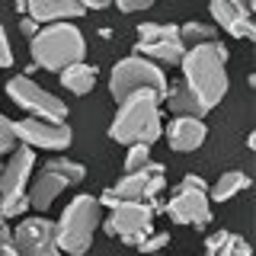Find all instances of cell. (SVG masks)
<instances>
[{
    "mask_svg": "<svg viewBox=\"0 0 256 256\" xmlns=\"http://www.w3.org/2000/svg\"><path fill=\"white\" fill-rule=\"evenodd\" d=\"M13 68V48H10V36H6V26L0 22V70Z\"/></svg>",
    "mask_w": 256,
    "mask_h": 256,
    "instance_id": "cell-27",
    "label": "cell"
},
{
    "mask_svg": "<svg viewBox=\"0 0 256 256\" xmlns=\"http://www.w3.org/2000/svg\"><path fill=\"white\" fill-rule=\"evenodd\" d=\"M29 52H32V64H36V68L61 74L64 68L84 61L86 38L74 22H45V26H38V32L29 38Z\"/></svg>",
    "mask_w": 256,
    "mask_h": 256,
    "instance_id": "cell-3",
    "label": "cell"
},
{
    "mask_svg": "<svg viewBox=\"0 0 256 256\" xmlns=\"http://www.w3.org/2000/svg\"><path fill=\"white\" fill-rule=\"evenodd\" d=\"M122 13H141V10H150L157 0H112Z\"/></svg>",
    "mask_w": 256,
    "mask_h": 256,
    "instance_id": "cell-28",
    "label": "cell"
},
{
    "mask_svg": "<svg viewBox=\"0 0 256 256\" xmlns=\"http://www.w3.org/2000/svg\"><path fill=\"white\" fill-rule=\"evenodd\" d=\"M45 170L61 173L68 182H84V180H86V166H84V164H77V160H68V157H54V160H48Z\"/></svg>",
    "mask_w": 256,
    "mask_h": 256,
    "instance_id": "cell-23",
    "label": "cell"
},
{
    "mask_svg": "<svg viewBox=\"0 0 256 256\" xmlns=\"http://www.w3.org/2000/svg\"><path fill=\"white\" fill-rule=\"evenodd\" d=\"M244 189H250V176L244 170H228L214 180V186L208 189V198H214V202H230V198L240 196Z\"/></svg>",
    "mask_w": 256,
    "mask_h": 256,
    "instance_id": "cell-20",
    "label": "cell"
},
{
    "mask_svg": "<svg viewBox=\"0 0 256 256\" xmlns=\"http://www.w3.org/2000/svg\"><path fill=\"white\" fill-rule=\"evenodd\" d=\"M32 170H36V150L26 144H16V150L0 166V205L29 196L26 182L32 180Z\"/></svg>",
    "mask_w": 256,
    "mask_h": 256,
    "instance_id": "cell-13",
    "label": "cell"
},
{
    "mask_svg": "<svg viewBox=\"0 0 256 256\" xmlns=\"http://www.w3.org/2000/svg\"><path fill=\"white\" fill-rule=\"evenodd\" d=\"M70 128L68 122H45V118L26 116L22 122H16V141L26 144L32 150H68L70 148Z\"/></svg>",
    "mask_w": 256,
    "mask_h": 256,
    "instance_id": "cell-12",
    "label": "cell"
},
{
    "mask_svg": "<svg viewBox=\"0 0 256 256\" xmlns=\"http://www.w3.org/2000/svg\"><path fill=\"white\" fill-rule=\"evenodd\" d=\"M164 100H166V106H170L173 116H192V118H202L205 112H208V109L202 106V102H198L196 96L189 93V86H186V84H176V86H170Z\"/></svg>",
    "mask_w": 256,
    "mask_h": 256,
    "instance_id": "cell-21",
    "label": "cell"
},
{
    "mask_svg": "<svg viewBox=\"0 0 256 256\" xmlns=\"http://www.w3.org/2000/svg\"><path fill=\"white\" fill-rule=\"evenodd\" d=\"M138 90H150L160 102H164L170 84H166V74L160 70V64L141 58V54H128V58H122L116 68H112L109 93H112L116 102H122L128 93H138Z\"/></svg>",
    "mask_w": 256,
    "mask_h": 256,
    "instance_id": "cell-6",
    "label": "cell"
},
{
    "mask_svg": "<svg viewBox=\"0 0 256 256\" xmlns=\"http://www.w3.org/2000/svg\"><path fill=\"white\" fill-rule=\"evenodd\" d=\"M205 256H250V244L230 230H214L205 237Z\"/></svg>",
    "mask_w": 256,
    "mask_h": 256,
    "instance_id": "cell-19",
    "label": "cell"
},
{
    "mask_svg": "<svg viewBox=\"0 0 256 256\" xmlns=\"http://www.w3.org/2000/svg\"><path fill=\"white\" fill-rule=\"evenodd\" d=\"M6 96L20 106L26 116L32 118H45V122H68V102L58 100L54 93L42 90V86L36 84L32 77L26 74H16L10 77V84H6Z\"/></svg>",
    "mask_w": 256,
    "mask_h": 256,
    "instance_id": "cell-7",
    "label": "cell"
},
{
    "mask_svg": "<svg viewBox=\"0 0 256 256\" xmlns=\"http://www.w3.org/2000/svg\"><path fill=\"white\" fill-rule=\"evenodd\" d=\"M166 244H170V234H166V230H150V234L138 244V250H141L144 256H150V253H160Z\"/></svg>",
    "mask_w": 256,
    "mask_h": 256,
    "instance_id": "cell-26",
    "label": "cell"
},
{
    "mask_svg": "<svg viewBox=\"0 0 256 256\" xmlns=\"http://www.w3.org/2000/svg\"><path fill=\"white\" fill-rule=\"evenodd\" d=\"M86 10L80 6V0H26V16L45 26V22H70L80 20Z\"/></svg>",
    "mask_w": 256,
    "mask_h": 256,
    "instance_id": "cell-16",
    "label": "cell"
},
{
    "mask_svg": "<svg viewBox=\"0 0 256 256\" xmlns=\"http://www.w3.org/2000/svg\"><path fill=\"white\" fill-rule=\"evenodd\" d=\"M166 166L164 164H154L150 160L144 170H138V173H125L122 180L116 182L112 189H106L96 202H100V208H118V205H125V202H148L150 208H154V214L164 208V202H160V192L166 189Z\"/></svg>",
    "mask_w": 256,
    "mask_h": 256,
    "instance_id": "cell-5",
    "label": "cell"
},
{
    "mask_svg": "<svg viewBox=\"0 0 256 256\" xmlns=\"http://www.w3.org/2000/svg\"><path fill=\"white\" fill-rule=\"evenodd\" d=\"M134 54L154 64H180L186 54V45L180 42V26L176 22H138Z\"/></svg>",
    "mask_w": 256,
    "mask_h": 256,
    "instance_id": "cell-8",
    "label": "cell"
},
{
    "mask_svg": "<svg viewBox=\"0 0 256 256\" xmlns=\"http://www.w3.org/2000/svg\"><path fill=\"white\" fill-rule=\"evenodd\" d=\"M218 38V29L214 26H205V22H198V20H189V22H182L180 26V42L182 45H202V42H214Z\"/></svg>",
    "mask_w": 256,
    "mask_h": 256,
    "instance_id": "cell-22",
    "label": "cell"
},
{
    "mask_svg": "<svg viewBox=\"0 0 256 256\" xmlns=\"http://www.w3.org/2000/svg\"><path fill=\"white\" fill-rule=\"evenodd\" d=\"M0 224H4V214H0Z\"/></svg>",
    "mask_w": 256,
    "mask_h": 256,
    "instance_id": "cell-36",
    "label": "cell"
},
{
    "mask_svg": "<svg viewBox=\"0 0 256 256\" xmlns=\"http://www.w3.org/2000/svg\"><path fill=\"white\" fill-rule=\"evenodd\" d=\"M0 256H20V253H16L13 244H0Z\"/></svg>",
    "mask_w": 256,
    "mask_h": 256,
    "instance_id": "cell-33",
    "label": "cell"
},
{
    "mask_svg": "<svg viewBox=\"0 0 256 256\" xmlns=\"http://www.w3.org/2000/svg\"><path fill=\"white\" fill-rule=\"evenodd\" d=\"M13 246L20 256H64L54 237V224L48 218H26L13 228Z\"/></svg>",
    "mask_w": 256,
    "mask_h": 256,
    "instance_id": "cell-11",
    "label": "cell"
},
{
    "mask_svg": "<svg viewBox=\"0 0 256 256\" xmlns=\"http://www.w3.org/2000/svg\"><path fill=\"white\" fill-rule=\"evenodd\" d=\"M102 208L96 202V196H86L80 192L74 196L68 205H64L61 218L54 221V237H58V246L64 256H84L93 246V234L100 228Z\"/></svg>",
    "mask_w": 256,
    "mask_h": 256,
    "instance_id": "cell-4",
    "label": "cell"
},
{
    "mask_svg": "<svg viewBox=\"0 0 256 256\" xmlns=\"http://www.w3.org/2000/svg\"><path fill=\"white\" fill-rule=\"evenodd\" d=\"M80 6L84 10H106V6H112V0H80Z\"/></svg>",
    "mask_w": 256,
    "mask_h": 256,
    "instance_id": "cell-31",
    "label": "cell"
},
{
    "mask_svg": "<svg viewBox=\"0 0 256 256\" xmlns=\"http://www.w3.org/2000/svg\"><path fill=\"white\" fill-rule=\"evenodd\" d=\"M246 148H250V150L256 148V132H250V134H246Z\"/></svg>",
    "mask_w": 256,
    "mask_h": 256,
    "instance_id": "cell-35",
    "label": "cell"
},
{
    "mask_svg": "<svg viewBox=\"0 0 256 256\" xmlns=\"http://www.w3.org/2000/svg\"><path fill=\"white\" fill-rule=\"evenodd\" d=\"M180 186H192V189H208V186H205V180H202V176H196V173H186V176H182V180H180Z\"/></svg>",
    "mask_w": 256,
    "mask_h": 256,
    "instance_id": "cell-30",
    "label": "cell"
},
{
    "mask_svg": "<svg viewBox=\"0 0 256 256\" xmlns=\"http://www.w3.org/2000/svg\"><path fill=\"white\" fill-rule=\"evenodd\" d=\"M212 20L214 29L230 32V38L253 42L256 26H253V0H212Z\"/></svg>",
    "mask_w": 256,
    "mask_h": 256,
    "instance_id": "cell-14",
    "label": "cell"
},
{
    "mask_svg": "<svg viewBox=\"0 0 256 256\" xmlns=\"http://www.w3.org/2000/svg\"><path fill=\"white\" fill-rule=\"evenodd\" d=\"M180 68H182V84L189 86V93L212 112L228 93V48L218 38L202 42V45H189Z\"/></svg>",
    "mask_w": 256,
    "mask_h": 256,
    "instance_id": "cell-1",
    "label": "cell"
},
{
    "mask_svg": "<svg viewBox=\"0 0 256 256\" xmlns=\"http://www.w3.org/2000/svg\"><path fill=\"white\" fill-rule=\"evenodd\" d=\"M0 244H13V228H4V224H0Z\"/></svg>",
    "mask_w": 256,
    "mask_h": 256,
    "instance_id": "cell-32",
    "label": "cell"
},
{
    "mask_svg": "<svg viewBox=\"0 0 256 256\" xmlns=\"http://www.w3.org/2000/svg\"><path fill=\"white\" fill-rule=\"evenodd\" d=\"M164 134V118H160V100L150 90L128 93L118 102L116 116L109 122V138L116 144H154Z\"/></svg>",
    "mask_w": 256,
    "mask_h": 256,
    "instance_id": "cell-2",
    "label": "cell"
},
{
    "mask_svg": "<svg viewBox=\"0 0 256 256\" xmlns=\"http://www.w3.org/2000/svg\"><path fill=\"white\" fill-rule=\"evenodd\" d=\"M164 134L170 141V150L176 154H189V150H198L208 138V128L202 118H192V116H173L170 125H164Z\"/></svg>",
    "mask_w": 256,
    "mask_h": 256,
    "instance_id": "cell-15",
    "label": "cell"
},
{
    "mask_svg": "<svg viewBox=\"0 0 256 256\" xmlns=\"http://www.w3.org/2000/svg\"><path fill=\"white\" fill-rule=\"evenodd\" d=\"M150 256H160V253H150Z\"/></svg>",
    "mask_w": 256,
    "mask_h": 256,
    "instance_id": "cell-37",
    "label": "cell"
},
{
    "mask_svg": "<svg viewBox=\"0 0 256 256\" xmlns=\"http://www.w3.org/2000/svg\"><path fill=\"white\" fill-rule=\"evenodd\" d=\"M20 32H22L26 38H32V36L38 32V22L32 20V16H22V20H20Z\"/></svg>",
    "mask_w": 256,
    "mask_h": 256,
    "instance_id": "cell-29",
    "label": "cell"
},
{
    "mask_svg": "<svg viewBox=\"0 0 256 256\" xmlns=\"http://www.w3.org/2000/svg\"><path fill=\"white\" fill-rule=\"evenodd\" d=\"M16 122L10 116H4V112H0V160L4 157H10L13 150H16Z\"/></svg>",
    "mask_w": 256,
    "mask_h": 256,
    "instance_id": "cell-24",
    "label": "cell"
},
{
    "mask_svg": "<svg viewBox=\"0 0 256 256\" xmlns=\"http://www.w3.org/2000/svg\"><path fill=\"white\" fill-rule=\"evenodd\" d=\"M13 6H16V13H20V16H26V0H16Z\"/></svg>",
    "mask_w": 256,
    "mask_h": 256,
    "instance_id": "cell-34",
    "label": "cell"
},
{
    "mask_svg": "<svg viewBox=\"0 0 256 256\" xmlns=\"http://www.w3.org/2000/svg\"><path fill=\"white\" fill-rule=\"evenodd\" d=\"M109 237L122 240L128 246H138L144 237L154 230V208L148 202H125L118 208H112L106 224H102Z\"/></svg>",
    "mask_w": 256,
    "mask_h": 256,
    "instance_id": "cell-9",
    "label": "cell"
},
{
    "mask_svg": "<svg viewBox=\"0 0 256 256\" xmlns=\"http://www.w3.org/2000/svg\"><path fill=\"white\" fill-rule=\"evenodd\" d=\"M150 164V148L148 144H128V154H125V173H138Z\"/></svg>",
    "mask_w": 256,
    "mask_h": 256,
    "instance_id": "cell-25",
    "label": "cell"
},
{
    "mask_svg": "<svg viewBox=\"0 0 256 256\" xmlns=\"http://www.w3.org/2000/svg\"><path fill=\"white\" fill-rule=\"evenodd\" d=\"M68 186H70V182L64 180L61 173L42 170L36 180H32V186H29V208H38V212L52 208V202H54V198H58Z\"/></svg>",
    "mask_w": 256,
    "mask_h": 256,
    "instance_id": "cell-17",
    "label": "cell"
},
{
    "mask_svg": "<svg viewBox=\"0 0 256 256\" xmlns=\"http://www.w3.org/2000/svg\"><path fill=\"white\" fill-rule=\"evenodd\" d=\"M61 86L74 96H86L96 86V68L86 64V61H77V64H70V68H64L61 70Z\"/></svg>",
    "mask_w": 256,
    "mask_h": 256,
    "instance_id": "cell-18",
    "label": "cell"
},
{
    "mask_svg": "<svg viewBox=\"0 0 256 256\" xmlns=\"http://www.w3.org/2000/svg\"><path fill=\"white\" fill-rule=\"evenodd\" d=\"M160 212H164L173 224L208 228V224H212V198H208V189L180 186V189L173 192L170 202H164V208H160Z\"/></svg>",
    "mask_w": 256,
    "mask_h": 256,
    "instance_id": "cell-10",
    "label": "cell"
}]
</instances>
